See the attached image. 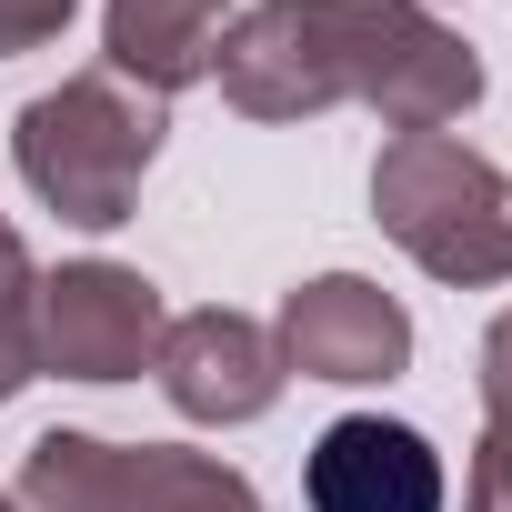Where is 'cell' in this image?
Listing matches in <instances>:
<instances>
[{
	"label": "cell",
	"instance_id": "obj_1",
	"mask_svg": "<svg viewBox=\"0 0 512 512\" xmlns=\"http://www.w3.org/2000/svg\"><path fill=\"white\" fill-rule=\"evenodd\" d=\"M211 81L241 121H322L372 111L402 131H452L482 111V51L432 0H251L221 31Z\"/></svg>",
	"mask_w": 512,
	"mask_h": 512
},
{
	"label": "cell",
	"instance_id": "obj_2",
	"mask_svg": "<svg viewBox=\"0 0 512 512\" xmlns=\"http://www.w3.org/2000/svg\"><path fill=\"white\" fill-rule=\"evenodd\" d=\"M171 141V101L131 91L121 71H71L61 91L21 101L11 121V171L41 211H61L71 231H121L141 211V181Z\"/></svg>",
	"mask_w": 512,
	"mask_h": 512
},
{
	"label": "cell",
	"instance_id": "obj_3",
	"mask_svg": "<svg viewBox=\"0 0 512 512\" xmlns=\"http://www.w3.org/2000/svg\"><path fill=\"white\" fill-rule=\"evenodd\" d=\"M372 221L452 292L512 282V171L452 131H402L372 161Z\"/></svg>",
	"mask_w": 512,
	"mask_h": 512
},
{
	"label": "cell",
	"instance_id": "obj_4",
	"mask_svg": "<svg viewBox=\"0 0 512 512\" xmlns=\"http://www.w3.org/2000/svg\"><path fill=\"white\" fill-rule=\"evenodd\" d=\"M171 332V302L131 262H61L41 272V372L61 382H141Z\"/></svg>",
	"mask_w": 512,
	"mask_h": 512
},
{
	"label": "cell",
	"instance_id": "obj_5",
	"mask_svg": "<svg viewBox=\"0 0 512 512\" xmlns=\"http://www.w3.org/2000/svg\"><path fill=\"white\" fill-rule=\"evenodd\" d=\"M272 342H282V372L332 382V392H372V382L412 372V312L372 272H312V282H292L282 312H272Z\"/></svg>",
	"mask_w": 512,
	"mask_h": 512
},
{
	"label": "cell",
	"instance_id": "obj_6",
	"mask_svg": "<svg viewBox=\"0 0 512 512\" xmlns=\"http://www.w3.org/2000/svg\"><path fill=\"white\" fill-rule=\"evenodd\" d=\"M151 382H161V402L181 412V422H201V432H241V422H262L272 402H282V342H272V322H251V312H231V302H201V312H171V332H161V352H151Z\"/></svg>",
	"mask_w": 512,
	"mask_h": 512
},
{
	"label": "cell",
	"instance_id": "obj_7",
	"mask_svg": "<svg viewBox=\"0 0 512 512\" xmlns=\"http://www.w3.org/2000/svg\"><path fill=\"white\" fill-rule=\"evenodd\" d=\"M302 502L312 512H442L452 502V472H442V442L422 422L342 412L302 452Z\"/></svg>",
	"mask_w": 512,
	"mask_h": 512
},
{
	"label": "cell",
	"instance_id": "obj_8",
	"mask_svg": "<svg viewBox=\"0 0 512 512\" xmlns=\"http://www.w3.org/2000/svg\"><path fill=\"white\" fill-rule=\"evenodd\" d=\"M231 31V0H101V71H121L151 101H181L211 81V51Z\"/></svg>",
	"mask_w": 512,
	"mask_h": 512
},
{
	"label": "cell",
	"instance_id": "obj_9",
	"mask_svg": "<svg viewBox=\"0 0 512 512\" xmlns=\"http://www.w3.org/2000/svg\"><path fill=\"white\" fill-rule=\"evenodd\" d=\"M111 512H272V502L251 492V472L221 462V452H191V442H121Z\"/></svg>",
	"mask_w": 512,
	"mask_h": 512
},
{
	"label": "cell",
	"instance_id": "obj_10",
	"mask_svg": "<svg viewBox=\"0 0 512 512\" xmlns=\"http://www.w3.org/2000/svg\"><path fill=\"white\" fill-rule=\"evenodd\" d=\"M111 482H121V442L51 422V432L21 452L11 502H21V512H111Z\"/></svg>",
	"mask_w": 512,
	"mask_h": 512
},
{
	"label": "cell",
	"instance_id": "obj_11",
	"mask_svg": "<svg viewBox=\"0 0 512 512\" xmlns=\"http://www.w3.org/2000/svg\"><path fill=\"white\" fill-rule=\"evenodd\" d=\"M41 382V262L0 211V402H21Z\"/></svg>",
	"mask_w": 512,
	"mask_h": 512
},
{
	"label": "cell",
	"instance_id": "obj_12",
	"mask_svg": "<svg viewBox=\"0 0 512 512\" xmlns=\"http://www.w3.org/2000/svg\"><path fill=\"white\" fill-rule=\"evenodd\" d=\"M472 382H482V462H502L512 472V312H492V332H482V362H472Z\"/></svg>",
	"mask_w": 512,
	"mask_h": 512
},
{
	"label": "cell",
	"instance_id": "obj_13",
	"mask_svg": "<svg viewBox=\"0 0 512 512\" xmlns=\"http://www.w3.org/2000/svg\"><path fill=\"white\" fill-rule=\"evenodd\" d=\"M81 0H0V61H21V51H51L71 31Z\"/></svg>",
	"mask_w": 512,
	"mask_h": 512
},
{
	"label": "cell",
	"instance_id": "obj_14",
	"mask_svg": "<svg viewBox=\"0 0 512 512\" xmlns=\"http://www.w3.org/2000/svg\"><path fill=\"white\" fill-rule=\"evenodd\" d=\"M462 512H512V472L472 452V462H462Z\"/></svg>",
	"mask_w": 512,
	"mask_h": 512
},
{
	"label": "cell",
	"instance_id": "obj_15",
	"mask_svg": "<svg viewBox=\"0 0 512 512\" xmlns=\"http://www.w3.org/2000/svg\"><path fill=\"white\" fill-rule=\"evenodd\" d=\"M0 512H21V502H11V492H0Z\"/></svg>",
	"mask_w": 512,
	"mask_h": 512
}]
</instances>
